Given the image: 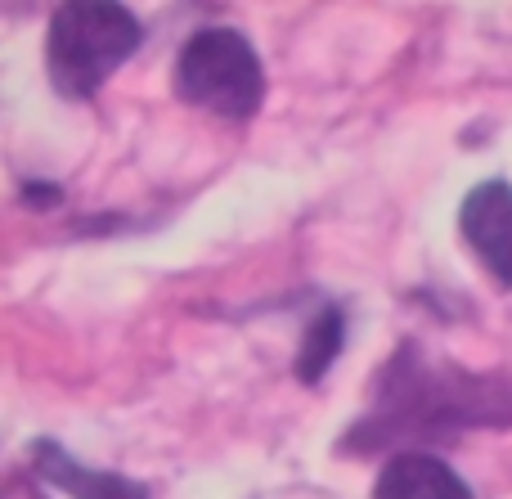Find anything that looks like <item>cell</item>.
Masks as SVG:
<instances>
[{
  "label": "cell",
  "mask_w": 512,
  "mask_h": 499,
  "mask_svg": "<svg viewBox=\"0 0 512 499\" xmlns=\"http://www.w3.org/2000/svg\"><path fill=\"white\" fill-rule=\"evenodd\" d=\"M512 419V387L499 378H477L450 365H427L418 342H405L382 378L369 419L355 423L351 441L360 450L391 446L409 437H436L445 428H495Z\"/></svg>",
  "instance_id": "1"
},
{
  "label": "cell",
  "mask_w": 512,
  "mask_h": 499,
  "mask_svg": "<svg viewBox=\"0 0 512 499\" xmlns=\"http://www.w3.org/2000/svg\"><path fill=\"white\" fill-rule=\"evenodd\" d=\"M144 41V23L113 0L59 5L45 36V68L63 99H90Z\"/></svg>",
  "instance_id": "2"
},
{
  "label": "cell",
  "mask_w": 512,
  "mask_h": 499,
  "mask_svg": "<svg viewBox=\"0 0 512 499\" xmlns=\"http://www.w3.org/2000/svg\"><path fill=\"white\" fill-rule=\"evenodd\" d=\"M171 86L185 104L225 122H248L265 104V68L256 59V45L234 27H203L189 36Z\"/></svg>",
  "instance_id": "3"
},
{
  "label": "cell",
  "mask_w": 512,
  "mask_h": 499,
  "mask_svg": "<svg viewBox=\"0 0 512 499\" xmlns=\"http://www.w3.org/2000/svg\"><path fill=\"white\" fill-rule=\"evenodd\" d=\"M459 230L499 288H512V185L481 180L459 207Z\"/></svg>",
  "instance_id": "4"
},
{
  "label": "cell",
  "mask_w": 512,
  "mask_h": 499,
  "mask_svg": "<svg viewBox=\"0 0 512 499\" xmlns=\"http://www.w3.org/2000/svg\"><path fill=\"white\" fill-rule=\"evenodd\" d=\"M27 450H32V473L68 499H149V486L144 482L122 477V473H104V468H86L50 437L32 441Z\"/></svg>",
  "instance_id": "5"
},
{
  "label": "cell",
  "mask_w": 512,
  "mask_h": 499,
  "mask_svg": "<svg viewBox=\"0 0 512 499\" xmlns=\"http://www.w3.org/2000/svg\"><path fill=\"white\" fill-rule=\"evenodd\" d=\"M373 499H477L472 486L432 450H405L387 459L378 473Z\"/></svg>",
  "instance_id": "6"
},
{
  "label": "cell",
  "mask_w": 512,
  "mask_h": 499,
  "mask_svg": "<svg viewBox=\"0 0 512 499\" xmlns=\"http://www.w3.org/2000/svg\"><path fill=\"white\" fill-rule=\"evenodd\" d=\"M342 342H346V315L337 311V306H324V311L306 324V333H301V351H297V365H292L301 383L315 387L319 378L333 369V360L342 356Z\"/></svg>",
  "instance_id": "7"
}]
</instances>
